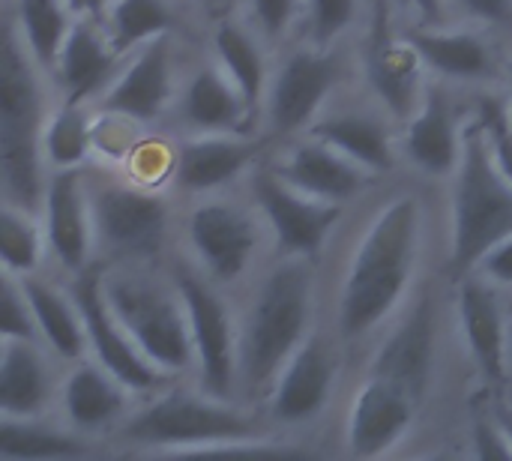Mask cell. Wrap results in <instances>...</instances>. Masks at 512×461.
<instances>
[{"label": "cell", "instance_id": "42", "mask_svg": "<svg viewBox=\"0 0 512 461\" xmlns=\"http://www.w3.org/2000/svg\"><path fill=\"white\" fill-rule=\"evenodd\" d=\"M459 3L465 6L468 15L492 21V24H501V21L512 18V0H459Z\"/></svg>", "mask_w": 512, "mask_h": 461}, {"label": "cell", "instance_id": "10", "mask_svg": "<svg viewBox=\"0 0 512 461\" xmlns=\"http://www.w3.org/2000/svg\"><path fill=\"white\" fill-rule=\"evenodd\" d=\"M90 207L96 237L108 249L126 258H153L162 249L168 231L162 198L129 186H102Z\"/></svg>", "mask_w": 512, "mask_h": 461}, {"label": "cell", "instance_id": "30", "mask_svg": "<svg viewBox=\"0 0 512 461\" xmlns=\"http://www.w3.org/2000/svg\"><path fill=\"white\" fill-rule=\"evenodd\" d=\"M87 453L90 447L81 438L42 426L33 417H3L0 423V459H78Z\"/></svg>", "mask_w": 512, "mask_h": 461}, {"label": "cell", "instance_id": "17", "mask_svg": "<svg viewBox=\"0 0 512 461\" xmlns=\"http://www.w3.org/2000/svg\"><path fill=\"white\" fill-rule=\"evenodd\" d=\"M189 240L216 282H234L255 252V225L237 207L201 204L189 216Z\"/></svg>", "mask_w": 512, "mask_h": 461}, {"label": "cell", "instance_id": "24", "mask_svg": "<svg viewBox=\"0 0 512 461\" xmlns=\"http://www.w3.org/2000/svg\"><path fill=\"white\" fill-rule=\"evenodd\" d=\"M126 384L117 381L102 363L78 366L63 384V411L81 432H96L120 420L126 411Z\"/></svg>", "mask_w": 512, "mask_h": 461}, {"label": "cell", "instance_id": "11", "mask_svg": "<svg viewBox=\"0 0 512 461\" xmlns=\"http://www.w3.org/2000/svg\"><path fill=\"white\" fill-rule=\"evenodd\" d=\"M420 63L423 60L417 48L408 42V36H393L390 0H375L363 45V66L372 90L396 117H411L420 105Z\"/></svg>", "mask_w": 512, "mask_h": 461}, {"label": "cell", "instance_id": "13", "mask_svg": "<svg viewBox=\"0 0 512 461\" xmlns=\"http://www.w3.org/2000/svg\"><path fill=\"white\" fill-rule=\"evenodd\" d=\"M339 72H342L339 57L327 48L315 45V51L291 54L282 63L270 93L273 132L288 135L306 126L321 108V102L330 96V90L339 84Z\"/></svg>", "mask_w": 512, "mask_h": 461}, {"label": "cell", "instance_id": "44", "mask_svg": "<svg viewBox=\"0 0 512 461\" xmlns=\"http://www.w3.org/2000/svg\"><path fill=\"white\" fill-rule=\"evenodd\" d=\"M66 6L72 15H96L102 6H108V0H66Z\"/></svg>", "mask_w": 512, "mask_h": 461}, {"label": "cell", "instance_id": "4", "mask_svg": "<svg viewBox=\"0 0 512 461\" xmlns=\"http://www.w3.org/2000/svg\"><path fill=\"white\" fill-rule=\"evenodd\" d=\"M42 138V93L33 66L24 54V42L12 27L3 36L0 54V174L9 204L36 213L45 204V186L39 171Z\"/></svg>", "mask_w": 512, "mask_h": 461}, {"label": "cell", "instance_id": "2", "mask_svg": "<svg viewBox=\"0 0 512 461\" xmlns=\"http://www.w3.org/2000/svg\"><path fill=\"white\" fill-rule=\"evenodd\" d=\"M512 234V183L498 168L483 120L465 126L462 159L453 192V246L447 276L453 282L474 273L483 258Z\"/></svg>", "mask_w": 512, "mask_h": 461}, {"label": "cell", "instance_id": "18", "mask_svg": "<svg viewBox=\"0 0 512 461\" xmlns=\"http://www.w3.org/2000/svg\"><path fill=\"white\" fill-rule=\"evenodd\" d=\"M462 135L465 126L459 129L450 96L441 87H429L423 93V102L411 114L405 132V153L423 174L447 177L450 171L459 168Z\"/></svg>", "mask_w": 512, "mask_h": 461}, {"label": "cell", "instance_id": "23", "mask_svg": "<svg viewBox=\"0 0 512 461\" xmlns=\"http://www.w3.org/2000/svg\"><path fill=\"white\" fill-rule=\"evenodd\" d=\"M51 396V375L30 339H3L0 411L3 417H36Z\"/></svg>", "mask_w": 512, "mask_h": 461}, {"label": "cell", "instance_id": "32", "mask_svg": "<svg viewBox=\"0 0 512 461\" xmlns=\"http://www.w3.org/2000/svg\"><path fill=\"white\" fill-rule=\"evenodd\" d=\"M69 15L72 9L66 6V0H18L21 36L39 66H57L66 36L72 30Z\"/></svg>", "mask_w": 512, "mask_h": 461}, {"label": "cell", "instance_id": "3", "mask_svg": "<svg viewBox=\"0 0 512 461\" xmlns=\"http://www.w3.org/2000/svg\"><path fill=\"white\" fill-rule=\"evenodd\" d=\"M123 438L159 453H273L267 444H252L261 441V426L249 414L210 393L186 390H171L150 402L123 426Z\"/></svg>", "mask_w": 512, "mask_h": 461}, {"label": "cell", "instance_id": "20", "mask_svg": "<svg viewBox=\"0 0 512 461\" xmlns=\"http://www.w3.org/2000/svg\"><path fill=\"white\" fill-rule=\"evenodd\" d=\"M171 96V57L168 39L147 42L135 60L105 90V111L132 120H153Z\"/></svg>", "mask_w": 512, "mask_h": 461}, {"label": "cell", "instance_id": "8", "mask_svg": "<svg viewBox=\"0 0 512 461\" xmlns=\"http://www.w3.org/2000/svg\"><path fill=\"white\" fill-rule=\"evenodd\" d=\"M252 195L267 216L276 246L285 258H315L342 216L339 204L306 195L276 168H261L252 174Z\"/></svg>", "mask_w": 512, "mask_h": 461}, {"label": "cell", "instance_id": "39", "mask_svg": "<svg viewBox=\"0 0 512 461\" xmlns=\"http://www.w3.org/2000/svg\"><path fill=\"white\" fill-rule=\"evenodd\" d=\"M483 120V129L489 135V147H492V156L498 162V168L504 171V177L512 183V123L510 114H504V105L495 102V99H486L480 105V114Z\"/></svg>", "mask_w": 512, "mask_h": 461}, {"label": "cell", "instance_id": "6", "mask_svg": "<svg viewBox=\"0 0 512 461\" xmlns=\"http://www.w3.org/2000/svg\"><path fill=\"white\" fill-rule=\"evenodd\" d=\"M105 294L132 336V342L141 348V354L159 369V372H183L192 360V333L189 318L183 309L180 294L168 297L159 285L138 279V276H108L105 273Z\"/></svg>", "mask_w": 512, "mask_h": 461}, {"label": "cell", "instance_id": "12", "mask_svg": "<svg viewBox=\"0 0 512 461\" xmlns=\"http://www.w3.org/2000/svg\"><path fill=\"white\" fill-rule=\"evenodd\" d=\"M423 402H417L402 387L369 375L357 390L348 411V450L357 459H375L390 453L405 432L414 426V417Z\"/></svg>", "mask_w": 512, "mask_h": 461}, {"label": "cell", "instance_id": "29", "mask_svg": "<svg viewBox=\"0 0 512 461\" xmlns=\"http://www.w3.org/2000/svg\"><path fill=\"white\" fill-rule=\"evenodd\" d=\"M249 114L246 99L219 69H201L183 96V117L204 132H234Z\"/></svg>", "mask_w": 512, "mask_h": 461}, {"label": "cell", "instance_id": "16", "mask_svg": "<svg viewBox=\"0 0 512 461\" xmlns=\"http://www.w3.org/2000/svg\"><path fill=\"white\" fill-rule=\"evenodd\" d=\"M459 324L471 360L489 387L507 384V321L498 294L474 273L459 279Z\"/></svg>", "mask_w": 512, "mask_h": 461}, {"label": "cell", "instance_id": "47", "mask_svg": "<svg viewBox=\"0 0 512 461\" xmlns=\"http://www.w3.org/2000/svg\"><path fill=\"white\" fill-rule=\"evenodd\" d=\"M204 3H210V6H219V3H225V0H204Z\"/></svg>", "mask_w": 512, "mask_h": 461}, {"label": "cell", "instance_id": "22", "mask_svg": "<svg viewBox=\"0 0 512 461\" xmlns=\"http://www.w3.org/2000/svg\"><path fill=\"white\" fill-rule=\"evenodd\" d=\"M258 150H261V141L237 138L231 132H207L180 147L174 177L183 189L207 192V189L225 186L240 171H246L249 162L258 156Z\"/></svg>", "mask_w": 512, "mask_h": 461}, {"label": "cell", "instance_id": "35", "mask_svg": "<svg viewBox=\"0 0 512 461\" xmlns=\"http://www.w3.org/2000/svg\"><path fill=\"white\" fill-rule=\"evenodd\" d=\"M90 126L75 102H66L45 129V156L57 168H75L87 159Z\"/></svg>", "mask_w": 512, "mask_h": 461}, {"label": "cell", "instance_id": "46", "mask_svg": "<svg viewBox=\"0 0 512 461\" xmlns=\"http://www.w3.org/2000/svg\"><path fill=\"white\" fill-rule=\"evenodd\" d=\"M507 114H510V123H512V63H510V108H507Z\"/></svg>", "mask_w": 512, "mask_h": 461}, {"label": "cell", "instance_id": "38", "mask_svg": "<svg viewBox=\"0 0 512 461\" xmlns=\"http://www.w3.org/2000/svg\"><path fill=\"white\" fill-rule=\"evenodd\" d=\"M471 444H474V456L489 461H512V444L501 426V420L495 417V408H477L471 417Z\"/></svg>", "mask_w": 512, "mask_h": 461}, {"label": "cell", "instance_id": "37", "mask_svg": "<svg viewBox=\"0 0 512 461\" xmlns=\"http://www.w3.org/2000/svg\"><path fill=\"white\" fill-rule=\"evenodd\" d=\"M309 3V36L318 48H327L354 18L357 0H306Z\"/></svg>", "mask_w": 512, "mask_h": 461}, {"label": "cell", "instance_id": "25", "mask_svg": "<svg viewBox=\"0 0 512 461\" xmlns=\"http://www.w3.org/2000/svg\"><path fill=\"white\" fill-rule=\"evenodd\" d=\"M405 36L417 48L420 60L438 75H447L456 81H474L492 72L489 45L477 33L420 27V30H408Z\"/></svg>", "mask_w": 512, "mask_h": 461}, {"label": "cell", "instance_id": "31", "mask_svg": "<svg viewBox=\"0 0 512 461\" xmlns=\"http://www.w3.org/2000/svg\"><path fill=\"white\" fill-rule=\"evenodd\" d=\"M213 42H216V54L222 60V72L240 90L249 111H255V105L261 102V93H264V78H267V66H264V54H261L258 42L234 21H222Z\"/></svg>", "mask_w": 512, "mask_h": 461}, {"label": "cell", "instance_id": "7", "mask_svg": "<svg viewBox=\"0 0 512 461\" xmlns=\"http://www.w3.org/2000/svg\"><path fill=\"white\" fill-rule=\"evenodd\" d=\"M72 297L78 303L87 345L96 354V360L126 384V390H156L165 381V372H159L141 348L132 342L120 318L114 315L108 294H105V270L102 267H84L75 276Z\"/></svg>", "mask_w": 512, "mask_h": 461}, {"label": "cell", "instance_id": "21", "mask_svg": "<svg viewBox=\"0 0 512 461\" xmlns=\"http://www.w3.org/2000/svg\"><path fill=\"white\" fill-rule=\"evenodd\" d=\"M276 171L288 183L303 189L306 195H315V198H324L333 204L354 198L369 180V171L363 165L351 162L336 147H330L318 138L297 144Z\"/></svg>", "mask_w": 512, "mask_h": 461}, {"label": "cell", "instance_id": "33", "mask_svg": "<svg viewBox=\"0 0 512 461\" xmlns=\"http://www.w3.org/2000/svg\"><path fill=\"white\" fill-rule=\"evenodd\" d=\"M174 18L162 0H114L111 3V48L117 54L147 45L171 30Z\"/></svg>", "mask_w": 512, "mask_h": 461}, {"label": "cell", "instance_id": "28", "mask_svg": "<svg viewBox=\"0 0 512 461\" xmlns=\"http://www.w3.org/2000/svg\"><path fill=\"white\" fill-rule=\"evenodd\" d=\"M309 135L336 147L351 162L363 165L369 174L393 168V144L390 132L381 120L366 114H339L309 126Z\"/></svg>", "mask_w": 512, "mask_h": 461}, {"label": "cell", "instance_id": "14", "mask_svg": "<svg viewBox=\"0 0 512 461\" xmlns=\"http://www.w3.org/2000/svg\"><path fill=\"white\" fill-rule=\"evenodd\" d=\"M336 369L339 366L333 348L321 336H306L303 345L282 366L279 378L273 381L270 414L279 423H291V426L318 417L330 399Z\"/></svg>", "mask_w": 512, "mask_h": 461}, {"label": "cell", "instance_id": "27", "mask_svg": "<svg viewBox=\"0 0 512 461\" xmlns=\"http://www.w3.org/2000/svg\"><path fill=\"white\" fill-rule=\"evenodd\" d=\"M21 288L30 300L39 336L66 360H78L87 348V333H84V321L78 312L75 297L60 294L54 285L36 279V276H21Z\"/></svg>", "mask_w": 512, "mask_h": 461}, {"label": "cell", "instance_id": "9", "mask_svg": "<svg viewBox=\"0 0 512 461\" xmlns=\"http://www.w3.org/2000/svg\"><path fill=\"white\" fill-rule=\"evenodd\" d=\"M177 294L189 318L201 387L216 399H228L237 378V342L228 306L192 270H177Z\"/></svg>", "mask_w": 512, "mask_h": 461}, {"label": "cell", "instance_id": "41", "mask_svg": "<svg viewBox=\"0 0 512 461\" xmlns=\"http://www.w3.org/2000/svg\"><path fill=\"white\" fill-rule=\"evenodd\" d=\"M483 270H486L495 282L512 285V234L483 258Z\"/></svg>", "mask_w": 512, "mask_h": 461}, {"label": "cell", "instance_id": "36", "mask_svg": "<svg viewBox=\"0 0 512 461\" xmlns=\"http://www.w3.org/2000/svg\"><path fill=\"white\" fill-rule=\"evenodd\" d=\"M0 288H3V303H0L3 339H30V342H36L39 327H36V318H33V309H30V300H27L21 282H15L12 273H6Z\"/></svg>", "mask_w": 512, "mask_h": 461}, {"label": "cell", "instance_id": "15", "mask_svg": "<svg viewBox=\"0 0 512 461\" xmlns=\"http://www.w3.org/2000/svg\"><path fill=\"white\" fill-rule=\"evenodd\" d=\"M432 369H435V303L426 294L417 300L411 315L393 330V336L381 345L369 375H378L411 393L417 402H423L432 384Z\"/></svg>", "mask_w": 512, "mask_h": 461}, {"label": "cell", "instance_id": "40", "mask_svg": "<svg viewBox=\"0 0 512 461\" xmlns=\"http://www.w3.org/2000/svg\"><path fill=\"white\" fill-rule=\"evenodd\" d=\"M252 9H255L258 24H261L270 36H279V33L288 27V21L294 18L297 0H252Z\"/></svg>", "mask_w": 512, "mask_h": 461}, {"label": "cell", "instance_id": "45", "mask_svg": "<svg viewBox=\"0 0 512 461\" xmlns=\"http://www.w3.org/2000/svg\"><path fill=\"white\" fill-rule=\"evenodd\" d=\"M495 417L501 420V426H504V432H507V438H510L512 444V405H507V402H495Z\"/></svg>", "mask_w": 512, "mask_h": 461}, {"label": "cell", "instance_id": "19", "mask_svg": "<svg viewBox=\"0 0 512 461\" xmlns=\"http://www.w3.org/2000/svg\"><path fill=\"white\" fill-rule=\"evenodd\" d=\"M90 219L93 207H87L81 174L75 168H60L45 189V231L54 258L72 273H81L87 267L93 231Z\"/></svg>", "mask_w": 512, "mask_h": 461}, {"label": "cell", "instance_id": "26", "mask_svg": "<svg viewBox=\"0 0 512 461\" xmlns=\"http://www.w3.org/2000/svg\"><path fill=\"white\" fill-rule=\"evenodd\" d=\"M117 57L120 54L111 48V42H102L87 24H72L66 45L60 51V60H57L66 102L78 105L81 99L93 96L111 78Z\"/></svg>", "mask_w": 512, "mask_h": 461}, {"label": "cell", "instance_id": "43", "mask_svg": "<svg viewBox=\"0 0 512 461\" xmlns=\"http://www.w3.org/2000/svg\"><path fill=\"white\" fill-rule=\"evenodd\" d=\"M405 6H414L426 21L438 24L441 21V0H402Z\"/></svg>", "mask_w": 512, "mask_h": 461}, {"label": "cell", "instance_id": "5", "mask_svg": "<svg viewBox=\"0 0 512 461\" xmlns=\"http://www.w3.org/2000/svg\"><path fill=\"white\" fill-rule=\"evenodd\" d=\"M312 312V273L306 258H285L255 294L240 342V372L249 390H264L303 345Z\"/></svg>", "mask_w": 512, "mask_h": 461}, {"label": "cell", "instance_id": "1", "mask_svg": "<svg viewBox=\"0 0 512 461\" xmlns=\"http://www.w3.org/2000/svg\"><path fill=\"white\" fill-rule=\"evenodd\" d=\"M420 222V201L399 195L366 228L339 297V333L345 339L375 330L402 300L420 252Z\"/></svg>", "mask_w": 512, "mask_h": 461}, {"label": "cell", "instance_id": "34", "mask_svg": "<svg viewBox=\"0 0 512 461\" xmlns=\"http://www.w3.org/2000/svg\"><path fill=\"white\" fill-rule=\"evenodd\" d=\"M33 213L3 201L0 210V255H3V267L12 276H27L36 270L39 255H42V240L39 231L30 219Z\"/></svg>", "mask_w": 512, "mask_h": 461}]
</instances>
